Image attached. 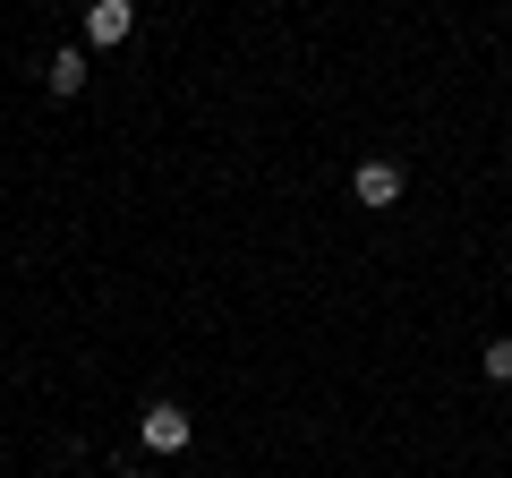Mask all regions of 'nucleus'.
Segmentation results:
<instances>
[{
    "mask_svg": "<svg viewBox=\"0 0 512 478\" xmlns=\"http://www.w3.org/2000/svg\"><path fill=\"white\" fill-rule=\"evenodd\" d=\"M350 197L384 214V205H402V171H393V163H359V171H350Z\"/></svg>",
    "mask_w": 512,
    "mask_h": 478,
    "instance_id": "1",
    "label": "nucleus"
},
{
    "mask_svg": "<svg viewBox=\"0 0 512 478\" xmlns=\"http://www.w3.org/2000/svg\"><path fill=\"white\" fill-rule=\"evenodd\" d=\"M137 436H146L154 453H188V410H171V402H154L146 419H137Z\"/></svg>",
    "mask_w": 512,
    "mask_h": 478,
    "instance_id": "2",
    "label": "nucleus"
},
{
    "mask_svg": "<svg viewBox=\"0 0 512 478\" xmlns=\"http://www.w3.org/2000/svg\"><path fill=\"white\" fill-rule=\"evenodd\" d=\"M128 26H137L128 0H94V9H86V43H103V52H111V43H128Z\"/></svg>",
    "mask_w": 512,
    "mask_h": 478,
    "instance_id": "3",
    "label": "nucleus"
},
{
    "mask_svg": "<svg viewBox=\"0 0 512 478\" xmlns=\"http://www.w3.org/2000/svg\"><path fill=\"white\" fill-rule=\"evenodd\" d=\"M43 86H52V94H77V86H86V52H77V43H69V52H52Z\"/></svg>",
    "mask_w": 512,
    "mask_h": 478,
    "instance_id": "4",
    "label": "nucleus"
},
{
    "mask_svg": "<svg viewBox=\"0 0 512 478\" xmlns=\"http://www.w3.org/2000/svg\"><path fill=\"white\" fill-rule=\"evenodd\" d=\"M478 368H487V385H512V342H487V350H478Z\"/></svg>",
    "mask_w": 512,
    "mask_h": 478,
    "instance_id": "5",
    "label": "nucleus"
}]
</instances>
